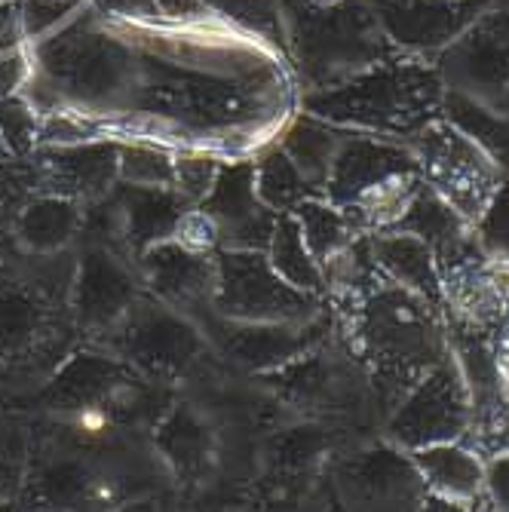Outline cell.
<instances>
[{
    "instance_id": "cell-1",
    "label": "cell",
    "mask_w": 509,
    "mask_h": 512,
    "mask_svg": "<svg viewBox=\"0 0 509 512\" xmlns=\"http://www.w3.org/2000/svg\"><path fill=\"white\" fill-rule=\"evenodd\" d=\"M316 4H322V7H329V4H338V0H316Z\"/></svg>"
}]
</instances>
